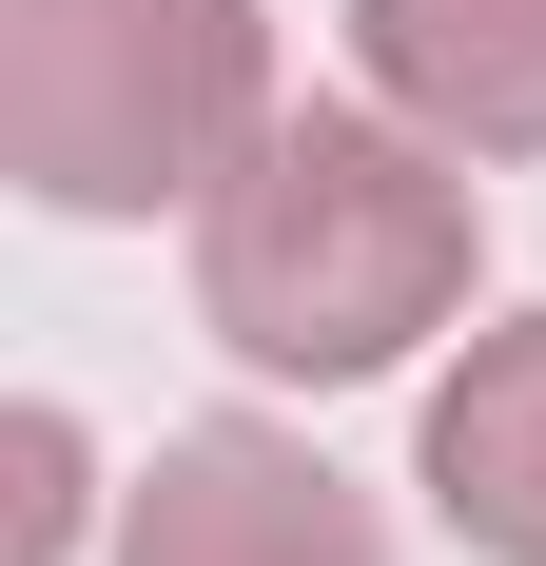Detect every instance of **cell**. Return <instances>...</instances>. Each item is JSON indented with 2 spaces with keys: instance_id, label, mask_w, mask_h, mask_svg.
<instances>
[{
  "instance_id": "cell-1",
  "label": "cell",
  "mask_w": 546,
  "mask_h": 566,
  "mask_svg": "<svg viewBox=\"0 0 546 566\" xmlns=\"http://www.w3.org/2000/svg\"><path fill=\"white\" fill-rule=\"evenodd\" d=\"M176 234H196V333L254 391H390L489 293V157H449L430 117L351 78V98H293Z\"/></svg>"
},
{
  "instance_id": "cell-2",
  "label": "cell",
  "mask_w": 546,
  "mask_h": 566,
  "mask_svg": "<svg viewBox=\"0 0 546 566\" xmlns=\"http://www.w3.org/2000/svg\"><path fill=\"white\" fill-rule=\"evenodd\" d=\"M273 117V0H0V176L78 234L196 216Z\"/></svg>"
},
{
  "instance_id": "cell-3",
  "label": "cell",
  "mask_w": 546,
  "mask_h": 566,
  "mask_svg": "<svg viewBox=\"0 0 546 566\" xmlns=\"http://www.w3.org/2000/svg\"><path fill=\"white\" fill-rule=\"evenodd\" d=\"M117 566H390V509L313 430L273 410H196L117 469Z\"/></svg>"
},
{
  "instance_id": "cell-4",
  "label": "cell",
  "mask_w": 546,
  "mask_h": 566,
  "mask_svg": "<svg viewBox=\"0 0 546 566\" xmlns=\"http://www.w3.org/2000/svg\"><path fill=\"white\" fill-rule=\"evenodd\" d=\"M410 489L469 566H546V313L449 333L430 410H410Z\"/></svg>"
},
{
  "instance_id": "cell-5",
  "label": "cell",
  "mask_w": 546,
  "mask_h": 566,
  "mask_svg": "<svg viewBox=\"0 0 546 566\" xmlns=\"http://www.w3.org/2000/svg\"><path fill=\"white\" fill-rule=\"evenodd\" d=\"M351 78L489 176L546 157V0H351Z\"/></svg>"
},
{
  "instance_id": "cell-6",
  "label": "cell",
  "mask_w": 546,
  "mask_h": 566,
  "mask_svg": "<svg viewBox=\"0 0 546 566\" xmlns=\"http://www.w3.org/2000/svg\"><path fill=\"white\" fill-rule=\"evenodd\" d=\"M98 527H117V489H98V430H78L59 391H20V410H0V566H78Z\"/></svg>"
}]
</instances>
